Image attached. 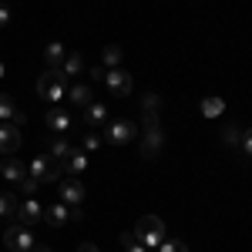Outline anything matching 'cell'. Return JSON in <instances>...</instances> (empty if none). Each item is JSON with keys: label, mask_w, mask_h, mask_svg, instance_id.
I'll return each instance as SVG.
<instances>
[{"label": "cell", "mask_w": 252, "mask_h": 252, "mask_svg": "<svg viewBox=\"0 0 252 252\" xmlns=\"http://www.w3.org/2000/svg\"><path fill=\"white\" fill-rule=\"evenodd\" d=\"M135 235L138 242L145 246V249H158L161 242H165V222L158 219V215H141L135 225Z\"/></svg>", "instance_id": "6da1fadb"}, {"label": "cell", "mask_w": 252, "mask_h": 252, "mask_svg": "<svg viewBox=\"0 0 252 252\" xmlns=\"http://www.w3.org/2000/svg\"><path fill=\"white\" fill-rule=\"evenodd\" d=\"M27 175H31L34 182H40V185H47V182H61V178H64V165H61V161H51L47 155H37L34 161H31Z\"/></svg>", "instance_id": "7a4b0ae2"}, {"label": "cell", "mask_w": 252, "mask_h": 252, "mask_svg": "<svg viewBox=\"0 0 252 252\" xmlns=\"http://www.w3.org/2000/svg\"><path fill=\"white\" fill-rule=\"evenodd\" d=\"M37 94L44 97V101H61V97H67V78H64L61 71H47V74H40Z\"/></svg>", "instance_id": "3957f363"}, {"label": "cell", "mask_w": 252, "mask_h": 252, "mask_svg": "<svg viewBox=\"0 0 252 252\" xmlns=\"http://www.w3.org/2000/svg\"><path fill=\"white\" fill-rule=\"evenodd\" d=\"M3 242H7V249L10 252H31L37 242H34V232H31V225H10L7 232H3Z\"/></svg>", "instance_id": "277c9868"}, {"label": "cell", "mask_w": 252, "mask_h": 252, "mask_svg": "<svg viewBox=\"0 0 252 252\" xmlns=\"http://www.w3.org/2000/svg\"><path fill=\"white\" fill-rule=\"evenodd\" d=\"M104 138H108L111 145H118V148L131 145V141H135V121H128V118H118V121H111V125L104 128Z\"/></svg>", "instance_id": "5b68a950"}, {"label": "cell", "mask_w": 252, "mask_h": 252, "mask_svg": "<svg viewBox=\"0 0 252 252\" xmlns=\"http://www.w3.org/2000/svg\"><path fill=\"white\" fill-rule=\"evenodd\" d=\"M81 209H71V205H64V202H54V205H47L44 209V222L47 225H54V229H64L71 219H81Z\"/></svg>", "instance_id": "8992f818"}, {"label": "cell", "mask_w": 252, "mask_h": 252, "mask_svg": "<svg viewBox=\"0 0 252 252\" xmlns=\"http://www.w3.org/2000/svg\"><path fill=\"white\" fill-rule=\"evenodd\" d=\"M104 84H108V91H111L115 97H128L131 94V74L121 71V67H111V71L104 74Z\"/></svg>", "instance_id": "52a82bcc"}, {"label": "cell", "mask_w": 252, "mask_h": 252, "mask_svg": "<svg viewBox=\"0 0 252 252\" xmlns=\"http://www.w3.org/2000/svg\"><path fill=\"white\" fill-rule=\"evenodd\" d=\"M61 202L64 205H71V209H81V202H84V185H81L78 178H61Z\"/></svg>", "instance_id": "ba28073f"}, {"label": "cell", "mask_w": 252, "mask_h": 252, "mask_svg": "<svg viewBox=\"0 0 252 252\" xmlns=\"http://www.w3.org/2000/svg\"><path fill=\"white\" fill-rule=\"evenodd\" d=\"M20 148V128L10 121H0V155H14Z\"/></svg>", "instance_id": "9c48e42d"}, {"label": "cell", "mask_w": 252, "mask_h": 252, "mask_svg": "<svg viewBox=\"0 0 252 252\" xmlns=\"http://www.w3.org/2000/svg\"><path fill=\"white\" fill-rule=\"evenodd\" d=\"M161 148H165V135H161V128H145V138H141V155H145V158H155V155H161Z\"/></svg>", "instance_id": "30bf717a"}, {"label": "cell", "mask_w": 252, "mask_h": 252, "mask_svg": "<svg viewBox=\"0 0 252 252\" xmlns=\"http://www.w3.org/2000/svg\"><path fill=\"white\" fill-rule=\"evenodd\" d=\"M17 219H20V225H34V222L44 219V205H40L37 198H27V202L17 205Z\"/></svg>", "instance_id": "8fae6325"}, {"label": "cell", "mask_w": 252, "mask_h": 252, "mask_svg": "<svg viewBox=\"0 0 252 252\" xmlns=\"http://www.w3.org/2000/svg\"><path fill=\"white\" fill-rule=\"evenodd\" d=\"M108 125V108L101 104V101H91L88 108H84V128H104Z\"/></svg>", "instance_id": "7c38bea8"}, {"label": "cell", "mask_w": 252, "mask_h": 252, "mask_svg": "<svg viewBox=\"0 0 252 252\" xmlns=\"http://www.w3.org/2000/svg\"><path fill=\"white\" fill-rule=\"evenodd\" d=\"M61 165H64V172H67V175H81L84 168H88V152L71 145V152L64 155V161H61Z\"/></svg>", "instance_id": "4fadbf2b"}, {"label": "cell", "mask_w": 252, "mask_h": 252, "mask_svg": "<svg viewBox=\"0 0 252 252\" xmlns=\"http://www.w3.org/2000/svg\"><path fill=\"white\" fill-rule=\"evenodd\" d=\"M0 175H3L7 182L20 185V182L27 178V165H20L17 158H3V161H0Z\"/></svg>", "instance_id": "5bb4252c"}, {"label": "cell", "mask_w": 252, "mask_h": 252, "mask_svg": "<svg viewBox=\"0 0 252 252\" xmlns=\"http://www.w3.org/2000/svg\"><path fill=\"white\" fill-rule=\"evenodd\" d=\"M0 121H10V125H24V115H20V108L14 104V97L10 94H0Z\"/></svg>", "instance_id": "9a60e30c"}, {"label": "cell", "mask_w": 252, "mask_h": 252, "mask_svg": "<svg viewBox=\"0 0 252 252\" xmlns=\"http://www.w3.org/2000/svg\"><path fill=\"white\" fill-rule=\"evenodd\" d=\"M67 101L78 104V108H88V104L94 101V91H91L88 84H71V88H67Z\"/></svg>", "instance_id": "2e32d148"}, {"label": "cell", "mask_w": 252, "mask_h": 252, "mask_svg": "<svg viewBox=\"0 0 252 252\" xmlns=\"http://www.w3.org/2000/svg\"><path fill=\"white\" fill-rule=\"evenodd\" d=\"M64 58H67V51H64V44H47L44 47V61L51 64V71H61V64H64Z\"/></svg>", "instance_id": "e0dca14e"}, {"label": "cell", "mask_w": 252, "mask_h": 252, "mask_svg": "<svg viewBox=\"0 0 252 252\" xmlns=\"http://www.w3.org/2000/svg\"><path fill=\"white\" fill-rule=\"evenodd\" d=\"M81 71H84V58H81L78 51H74V54H67V58H64V64H61V74L71 81L74 74H81Z\"/></svg>", "instance_id": "ac0fdd59"}, {"label": "cell", "mask_w": 252, "mask_h": 252, "mask_svg": "<svg viewBox=\"0 0 252 252\" xmlns=\"http://www.w3.org/2000/svg\"><path fill=\"white\" fill-rule=\"evenodd\" d=\"M47 125H51L54 131H67V128H71V115H67L64 108H51V111H47Z\"/></svg>", "instance_id": "d6986e66"}, {"label": "cell", "mask_w": 252, "mask_h": 252, "mask_svg": "<svg viewBox=\"0 0 252 252\" xmlns=\"http://www.w3.org/2000/svg\"><path fill=\"white\" fill-rule=\"evenodd\" d=\"M121 58H125V51H121L118 44H108V47L101 51V61H104V67H108V71H111V67H118V64H121Z\"/></svg>", "instance_id": "ffe728a7"}, {"label": "cell", "mask_w": 252, "mask_h": 252, "mask_svg": "<svg viewBox=\"0 0 252 252\" xmlns=\"http://www.w3.org/2000/svg\"><path fill=\"white\" fill-rule=\"evenodd\" d=\"M222 111H225V101H222V97H205V101H202V115L205 118H219Z\"/></svg>", "instance_id": "44dd1931"}, {"label": "cell", "mask_w": 252, "mask_h": 252, "mask_svg": "<svg viewBox=\"0 0 252 252\" xmlns=\"http://www.w3.org/2000/svg\"><path fill=\"white\" fill-rule=\"evenodd\" d=\"M101 141H104V138H101V131H94V128H91L88 135L81 138V148H84V152H97V148H101Z\"/></svg>", "instance_id": "7402d4cb"}, {"label": "cell", "mask_w": 252, "mask_h": 252, "mask_svg": "<svg viewBox=\"0 0 252 252\" xmlns=\"http://www.w3.org/2000/svg\"><path fill=\"white\" fill-rule=\"evenodd\" d=\"M141 108H145V115H158V111H161V97H158L155 91H148L145 101H141Z\"/></svg>", "instance_id": "603a6c76"}, {"label": "cell", "mask_w": 252, "mask_h": 252, "mask_svg": "<svg viewBox=\"0 0 252 252\" xmlns=\"http://www.w3.org/2000/svg\"><path fill=\"white\" fill-rule=\"evenodd\" d=\"M67 152H71V145H67L64 138H54V141H51V155H54V161H64Z\"/></svg>", "instance_id": "cb8c5ba5"}, {"label": "cell", "mask_w": 252, "mask_h": 252, "mask_svg": "<svg viewBox=\"0 0 252 252\" xmlns=\"http://www.w3.org/2000/svg\"><path fill=\"white\" fill-rule=\"evenodd\" d=\"M17 212V202H14V195H0V219H7V215H14Z\"/></svg>", "instance_id": "d4e9b609"}, {"label": "cell", "mask_w": 252, "mask_h": 252, "mask_svg": "<svg viewBox=\"0 0 252 252\" xmlns=\"http://www.w3.org/2000/svg\"><path fill=\"white\" fill-rule=\"evenodd\" d=\"M158 252H189V246H185L182 239H165V242L158 246Z\"/></svg>", "instance_id": "484cf974"}, {"label": "cell", "mask_w": 252, "mask_h": 252, "mask_svg": "<svg viewBox=\"0 0 252 252\" xmlns=\"http://www.w3.org/2000/svg\"><path fill=\"white\" fill-rule=\"evenodd\" d=\"M239 152H242L246 158H252V128L242 131V138H239Z\"/></svg>", "instance_id": "4316f807"}, {"label": "cell", "mask_w": 252, "mask_h": 252, "mask_svg": "<svg viewBox=\"0 0 252 252\" xmlns=\"http://www.w3.org/2000/svg\"><path fill=\"white\" fill-rule=\"evenodd\" d=\"M222 138H225V145H239V138H242V131H239V125H225V131H222Z\"/></svg>", "instance_id": "83f0119b"}, {"label": "cell", "mask_w": 252, "mask_h": 252, "mask_svg": "<svg viewBox=\"0 0 252 252\" xmlns=\"http://www.w3.org/2000/svg\"><path fill=\"white\" fill-rule=\"evenodd\" d=\"M20 189H24V192H27V198H34V192H37V189H40V182H34V178H31V175H27V178H24V182H20Z\"/></svg>", "instance_id": "f1b7e54d"}, {"label": "cell", "mask_w": 252, "mask_h": 252, "mask_svg": "<svg viewBox=\"0 0 252 252\" xmlns=\"http://www.w3.org/2000/svg\"><path fill=\"white\" fill-rule=\"evenodd\" d=\"M135 242H138V235H135V232H121V249H131Z\"/></svg>", "instance_id": "f546056e"}, {"label": "cell", "mask_w": 252, "mask_h": 252, "mask_svg": "<svg viewBox=\"0 0 252 252\" xmlns=\"http://www.w3.org/2000/svg\"><path fill=\"white\" fill-rule=\"evenodd\" d=\"M7 24H10V7L0 3V27H7Z\"/></svg>", "instance_id": "4dcf8cb0"}, {"label": "cell", "mask_w": 252, "mask_h": 252, "mask_svg": "<svg viewBox=\"0 0 252 252\" xmlns=\"http://www.w3.org/2000/svg\"><path fill=\"white\" fill-rule=\"evenodd\" d=\"M104 74H108L104 64H101V67H91V78H94V81H104Z\"/></svg>", "instance_id": "1f68e13d"}, {"label": "cell", "mask_w": 252, "mask_h": 252, "mask_svg": "<svg viewBox=\"0 0 252 252\" xmlns=\"http://www.w3.org/2000/svg\"><path fill=\"white\" fill-rule=\"evenodd\" d=\"M78 252H101V249H97L94 242H81V246H78Z\"/></svg>", "instance_id": "d6a6232c"}, {"label": "cell", "mask_w": 252, "mask_h": 252, "mask_svg": "<svg viewBox=\"0 0 252 252\" xmlns=\"http://www.w3.org/2000/svg\"><path fill=\"white\" fill-rule=\"evenodd\" d=\"M125 252H148V249H145V246H141V242H135V246H131V249H125Z\"/></svg>", "instance_id": "836d02e7"}, {"label": "cell", "mask_w": 252, "mask_h": 252, "mask_svg": "<svg viewBox=\"0 0 252 252\" xmlns=\"http://www.w3.org/2000/svg\"><path fill=\"white\" fill-rule=\"evenodd\" d=\"M31 252H51V249H47V246H34Z\"/></svg>", "instance_id": "e575fe53"}, {"label": "cell", "mask_w": 252, "mask_h": 252, "mask_svg": "<svg viewBox=\"0 0 252 252\" xmlns=\"http://www.w3.org/2000/svg\"><path fill=\"white\" fill-rule=\"evenodd\" d=\"M0 78H3V64H0Z\"/></svg>", "instance_id": "d590c367"}]
</instances>
